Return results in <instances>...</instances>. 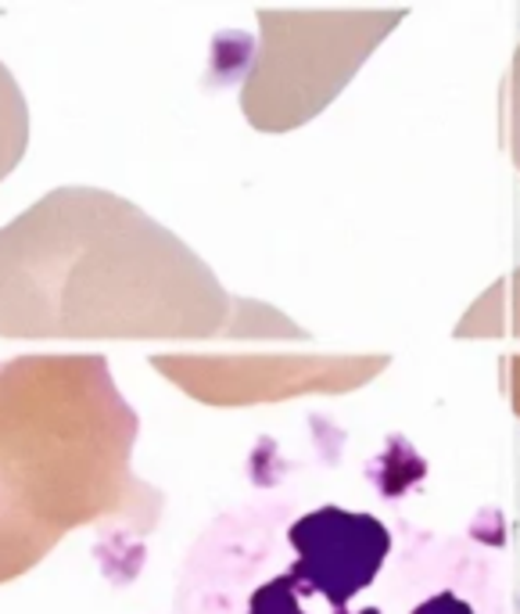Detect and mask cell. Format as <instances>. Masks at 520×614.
I'll return each instance as SVG.
<instances>
[{
	"label": "cell",
	"instance_id": "7",
	"mask_svg": "<svg viewBox=\"0 0 520 614\" xmlns=\"http://www.w3.org/2000/svg\"><path fill=\"white\" fill-rule=\"evenodd\" d=\"M29 147V105L8 65L0 61V183H4Z\"/></svg>",
	"mask_w": 520,
	"mask_h": 614
},
{
	"label": "cell",
	"instance_id": "3",
	"mask_svg": "<svg viewBox=\"0 0 520 614\" xmlns=\"http://www.w3.org/2000/svg\"><path fill=\"white\" fill-rule=\"evenodd\" d=\"M137 432L105 356L0 360V586L76 528H101V550H119L126 579L141 568L166 499L133 474Z\"/></svg>",
	"mask_w": 520,
	"mask_h": 614
},
{
	"label": "cell",
	"instance_id": "4",
	"mask_svg": "<svg viewBox=\"0 0 520 614\" xmlns=\"http://www.w3.org/2000/svg\"><path fill=\"white\" fill-rule=\"evenodd\" d=\"M402 19V8L258 11L263 44L241 87L247 122L263 133H283L316 119Z\"/></svg>",
	"mask_w": 520,
	"mask_h": 614
},
{
	"label": "cell",
	"instance_id": "1",
	"mask_svg": "<svg viewBox=\"0 0 520 614\" xmlns=\"http://www.w3.org/2000/svg\"><path fill=\"white\" fill-rule=\"evenodd\" d=\"M302 335L274 305L233 299L172 230L111 191L58 188L0 227V338L252 346Z\"/></svg>",
	"mask_w": 520,
	"mask_h": 614
},
{
	"label": "cell",
	"instance_id": "2",
	"mask_svg": "<svg viewBox=\"0 0 520 614\" xmlns=\"http://www.w3.org/2000/svg\"><path fill=\"white\" fill-rule=\"evenodd\" d=\"M177 611L227 614H506V568L485 535H438L344 503L230 514L197 543Z\"/></svg>",
	"mask_w": 520,
	"mask_h": 614
},
{
	"label": "cell",
	"instance_id": "8",
	"mask_svg": "<svg viewBox=\"0 0 520 614\" xmlns=\"http://www.w3.org/2000/svg\"><path fill=\"white\" fill-rule=\"evenodd\" d=\"M503 127H506V147H510V158L520 173V47L513 51L510 76H506L503 87Z\"/></svg>",
	"mask_w": 520,
	"mask_h": 614
},
{
	"label": "cell",
	"instance_id": "5",
	"mask_svg": "<svg viewBox=\"0 0 520 614\" xmlns=\"http://www.w3.org/2000/svg\"><path fill=\"white\" fill-rule=\"evenodd\" d=\"M277 346L291 338H274ZM302 341H309L302 335ZM263 346V341H252ZM219 349V352H158L152 363L205 407H255L313 392H349L374 381L388 356L377 352H319V349ZM316 346V341H313Z\"/></svg>",
	"mask_w": 520,
	"mask_h": 614
},
{
	"label": "cell",
	"instance_id": "6",
	"mask_svg": "<svg viewBox=\"0 0 520 614\" xmlns=\"http://www.w3.org/2000/svg\"><path fill=\"white\" fill-rule=\"evenodd\" d=\"M456 338L477 341H503L510 346L499 356V388L510 410L520 417V269L506 274L503 280L481 294L456 324Z\"/></svg>",
	"mask_w": 520,
	"mask_h": 614
}]
</instances>
